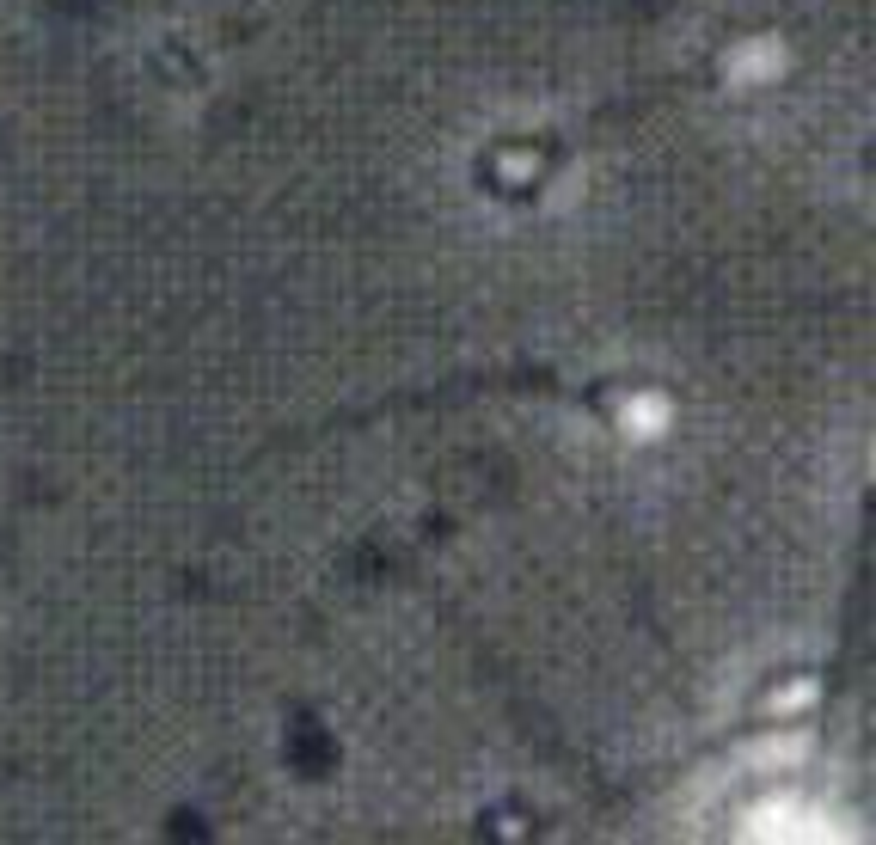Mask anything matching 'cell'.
I'll return each instance as SVG.
<instances>
[{"mask_svg":"<svg viewBox=\"0 0 876 845\" xmlns=\"http://www.w3.org/2000/svg\"><path fill=\"white\" fill-rule=\"evenodd\" d=\"M619 423L631 429V435H662V423H668V405L656 399V392H638L625 411H619Z\"/></svg>","mask_w":876,"mask_h":845,"instance_id":"cell-1","label":"cell"},{"mask_svg":"<svg viewBox=\"0 0 876 845\" xmlns=\"http://www.w3.org/2000/svg\"><path fill=\"white\" fill-rule=\"evenodd\" d=\"M778 68H785V49H778V43H766L760 56H754V43H748L742 56H736V80H766V74H778Z\"/></svg>","mask_w":876,"mask_h":845,"instance_id":"cell-2","label":"cell"}]
</instances>
